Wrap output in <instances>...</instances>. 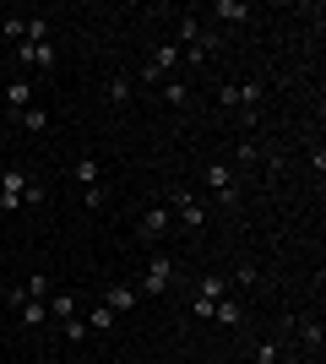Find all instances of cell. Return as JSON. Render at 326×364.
Returning <instances> with one entry per match:
<instances>
[{"mask_svg": "<svg viewBox=\"0 0 326 364\" xmlns=\"http://www.w3.org/2000/svg\"><path fill=\"white\" fill-rule=\"evenodd\" d=\"M174 272H180V261H174L169 250H158V256L147 261V272H141V289L136 294H169L174 289Z\"/></svg>", "mask_w": 326, "mask_h": 364, "instance_id": "obj_1", "label": "cell"}, {"mask_svg": "<svg viewBox=\"0 0 326 364\" xmlns=\"http://www.w3.org/2000/svg\"><path fill=\"white\" fill-rule=\"evenodd\" d=\"M169 213L180 228H190V234H202L207 228V207L196 201V191H169Z\"/></svg>", "mask_w": 326, "mask_h": 364, "instance_id": "obj_2", "label": "cell"}, {"mask_svg": "<svg viewBox=\"0 0 326 364\" xmlns=\"http://www.w3.org/2000/svg\"><path fill=\"white\" fill-rule=\"evenodd\" d=\"M202 185L223 201V207H234V201H239V180H234L229 164H207V168H202Z\"/></svg>", "mask_w": 326, "mask_h": 364, "instance_id": "obj_3", "label": "cell"}, {"mask_svg": "<svg viewBox=\"0 0 326 364\" xmlns=\"http://www.w3.org/2000/svg\"><path fill=\"white\" fill-rule=\"evenodd\" d=\"M180 65V49L174 44H158L147 60H141V87H153V82H169V71Z\"/></svg>", "mask_w": 326, "mask_h": 364, "instance_id": "obj_4", "label": "cell"}, {"mask_svg": "<svg viewBox=\"0 0 326 364\" xmlns=\"http://www.w3.org/2000/svg\"><path fill=\"white\" fill-rule=\"evenodd\" d=\"M169 228H174V213H169V201H158V207H147V213L136 218V234H141L147 245H158L163 234H169Z\"/></svg>", "mask_w": 326, "mask_h": 364, "instance_id": "obj_5", "label": "cell"}, {"mask_svg": "<svg viewBox=\"0 0 326 364\" xmlns=\"http://www.w3.org/2000/svg\"><path fill=\"white\" fill-rule=\"evenodd\" d=\"M28 168H6V174H0V213H16V207H22V196H28Z\"/></svg>", "mask_w": 326, "mask_h": 364, "instance_id": "obj_6", "label": "cell"}, {"mask_svg": "<svg viewBox=\"0 0 326 364\" xmlns=\"http://www.w3.org/2000/svg\"><path fill=\"white\" fill-rule=\"evenodd\" d=\"M22 65H33V71H44V76H55V38L49 44H16L11 49Z\"/></svg>", "mask_w": 326, "mask_h": 364, "instance_id": "obj_7", "label": "cell"}, {"mask_svg": "<svg viewBox=\"0 0 326 364\" xmlns=\"http://www.w3.org/2000/svg\"><path fill=\"white\" fill-rule=\"evenodd\" d=\"M212 321H217V326H229V332H234V326H245V299H239V294H223V299L212 304Z\"/></svg>", "mask_w": 326, "mask_h": 364, "instance_id": "obj_8", "label": "cell"}, {"mask_svg": "<svg viewBox=\"0 0 326 364\" xmlns=\"http://www.w3.org/2000/svg\"><path fill=\"white\" fill-rule=\"evenodd\" d=\"M136 299H141V294L131 289V283H109V289H104V299H98V304H109L114 316H131V310H136Z\"/></svg>", "mask_w": 326, "mask_h": 364, "instance_id": "obj_9", "label": "cell"}, {"mask_svg": "<svg viewBox=\"0 0 326 364\" xmlns=\"http://www.w3.org/2000/svg\"><path fill=\"white\" fill-rule=\"evenodd\" d=\"M44 304H49V321H71V316H82V299H77L71 289H55Z\"/></svg>", "mask_w": 326, "mask_h": 364, "instance_id": "obj_10", "label": "cell"}, {"mask_svg": "<svg viewBox=\"0 0 326 364\" xmlns=\"http://www.w3.org/2000/svg\"><path fill=\"white\" fill-rule=\"evenodd\" d=\"M11 310H16V326H28V332L49 321V304L44 299H22V304H11Z\"/></svg>", "mask_w": 326, "mask_h": 364, "instance_id": "obj_11", "label": "cell"}, {"mask_svg": "<svg viewBox=\"0 0 326 364\" xmlns=\"http://www.w3.org/2000/svg\"><path fill=\"white\" fill-rule=\"evenodd\" d=\"M212 55H217V33H202L190 49H180V60H190V65H207Z\"/></svg>", "mask_w": 326, "mask_h": 364, "instance_id": "obj_12", "label": "cell"}, {"mask_svg": "<svg viewBox=\"0 0 326 364\" xmlns=\"http://www.w3.org/2000/svg\"><path fill=\"white\" fill-rule=\"evenodd\" d=\"M223 294H229V277H223V272H207V277H196V299L217 304Z\"/></svg>", "mask_w": 326, "mask_h": 364, "instance_id": "obj_13", "label": "cell"}, {"mask_svg": "<svg viewBox=\"0 0 326 364\" xmlns=\"http://www.w3.org/2000/svg\"><path fill=\"white\" fill-rule=\"evenodd\" d=\"M71 174H77V185H82V191H87V185H98V180H104V164H98L93 152H82V158H77V168H71Z\"/></svg>", "mask_w": 326, "mask_h": 364, "instance_id": "obj_14", "label": "cell"}, {"mask_svg": "<svg viewBox=\"0 0 326 364\" xmlns=\"http://www.w3.org/2000/svg\"><path fill=\"white\" fill-rule=\"evenodd\" d=\"M87 332H114V326H120V316H114V310H109V304H93V310H87Z\"/></svg>", "mask_w": 326, "mask_h": 364, "instance_id": "obj_15", "label": "cell"}, {"mask_svg": "<svg viewBox=\"0 0 326 364\" xmlns=\"http://www.w3.org/2000/svg\"><path fill=\"white\" fill-rule=\"evenodd\" d=\"M234 87H239V109H245V114H256V109H261L266 82H234Z\"/></svg>", "mask_w": 326, "mask_h": 364, "instance_id": "obj_16", "label": "cell"}, {"mask_svg": "<svg viewBox=\"0 0 326 364\" xmlns=\"http://www.w3.org/2000/svg\"><path fill=\"white\" fill-rule=\"evenodd\" d=\"M16 125H22L28 136H38V131H44V125H49V109H44V104H28V109H22V114H16Z\"/></svg>", "mask_w": 326, "mask_h": 364, "instance_id": "obj_17", "label": "cell"}, {"mask_svg": "<svg viewBox=\"0 0 326 364\" xmlns=\"http://www.w3.org/2000/svg\"><path fill=\"white\" fill-rule=\"evenodd\" d=\"M229 283H234V289H239V294H250V289H256V283H261V267H256V261H239Z\"/></svg>", "mask_w": 326, "mask_h": 364, "instance_id": "obj_18", "label": "cell"}, {"mask_svg": "<svg viewBox=\"0 0 326 364\" xmlns=\"http://www.w3.org/2000/svg\"><path fill=\"white\" fill-rule=\"evenodd\" d=\"M212 11L223 16V22H250V0H217Z\"/></svg>", "mask_w": 326, "mask_h": 364, "instance_id": "obj_19", "label": "cell"}, {"mask_svg": "<svg viewBox=\"0 0 326 364\" xmlns=\"http://www.w3.org/2000/svg\"><path fill=\"white\" fill-rule=\"evenodd\" d=\"M6 104H11L16 114H22V109L33 104V82H11V87H6Z\"/></svg>", "mask_w": 326, "mask_h": 364, "instance_id": "obj_20", "label": "cell"}, {"mask_svg": "<svg viewBox=\"0 0 326 364\" xmlns=\"http://www.w3.org/2000/svg\"><path fill=\"white\" fill-rule=\"evenodd\" d=\"M0 33H6V44H22V38H28V16H6V22H0Z\"/></svg>", "mask_w": 326, "mask_h": 364, "instance_id": "obj_21", "label": "cell"}, {"mask_svg": "<svg viewBox=\"0 0 326 364\" xmlns=\"http://www.w3.org/2000/svg\"><path fill=\"white\" fill-rule=\"evenodd\" d=\"M131 92H136V82H131V76H109V104H125V98H131Z\"/></svg>", "mask_w": 326, "mask_h": 364, "instance_id": "obj_22", "label": "cell"}, {"mask_svg": "<svg viewBox=\"0 0 326 364\" xmlns=\"http://www.w3.org/2000/svg\"><path fill=\"white\" fill-rule=\"evenodd\" d=\"M22 44H49V16H28V38Z\"/></svg>", "mask_w": 326, "mask_h": 364, "instance_id": "obj_23", "label": "cell"}, {"mask_svg": "<svg viewBox=\"0 0 326 364\" xmlns=\"http://www.w3.org/2000/svg\"><path fill=\"white\" fill-rule=\"evenodd\" d=\"M250 359H256V364H278V359H283V348L272 343V337H266V343H256V348H250Z\"/></svg>", "mask_w": 326, "mask_h": 364, "instance_id": "obj_24", "label": "cell"}, {"mask_svg": "<svg viewBox=\"0 0 326 364\" xmlns=\"http://www.w3.org/2000/svg\"><path fill=\"white\" fill-rule=\"evenodd\" d=\"M163 104H174V109H185V104H190V92H185V82H163Z\"/></svg>", "mask_w": 326, "mask_h": 364, "instance_id": "obj_25", "label": "cell"}, {"mask_svg": "<svg viewBox=\"0 0 326 364\" xmlns=\"http://www.w3.org/2000/svg\"><path fill=\"white\" fill-rule=\"evenodd\" d=\"M60 332H65V343H87V321L71 316V321H60Z\"/></svg>", "mask_w": 326, "mask_h": 364, "instance_id": "obj_26", "label": "cell"}, {"mask_svg": "<svg viewBox=\"0 0 326 364\" xmlns=\"http://www.w3.org/2000/svg\"><path fill=\"white\" fill-rule=\"evenodd\" d=\"M299 337H305V348H321V321H305V326H299Z\"/></svg>", "mask_w": 326, "mask_h": 364, "instance_id": "obj_27", "label": "cell"}, {"mask_svg": "<svg viewBox=\"0 0 326 364\" xmlns=\"http://www.w3.org/2000/svg\"><path fill=\"white\" fill-rule=\"evenodd\" d=\"M44 196H49L44 185H38V180H28V196H22V207H38V201H44Z\"/></svg>", "mask_w": 326, "mask_h": 364, "instance_id": "obj_28", "label": "cell"}, {"mask_svg": "<svg viewBox=\"0 0 326 364\" xmlns=\"http://www.w3.org/2000/svg\"><path fill=\"white\" fill-rule=\"evenodd\" d=\"M0 120H6V104H0Z\"/></svg>", "mask_w": 326, "mask_h": 364, "instance_id": "obj_29", "label": "cell"}, {"mask_svg": "<svg viewBox=\"0 0 326 364\" xmlns=\"http://www.w3.org/2000/svg\"><path fill=\"white\" fill-rule=\"evenodd\" d=\"M207 364H217V359H207Z\"/></svg>", "mask_w": 326, "mask_h": 364, "instance_id": "obj_30", "label": "cell"}, {"mask_svg": "<svg viewBox=\"0 0 326 364\" xmlns=\"http://www.w3.org/2000/svg\"><path fill=\"white\" fill-rule=\"evenodd\" d=\"M278 364H283V359H278Z\"/></svg>", "mask_w": 326, "mask_h": 364, "instance_id": "obj_31", "label": "cell"}]
</instances>
